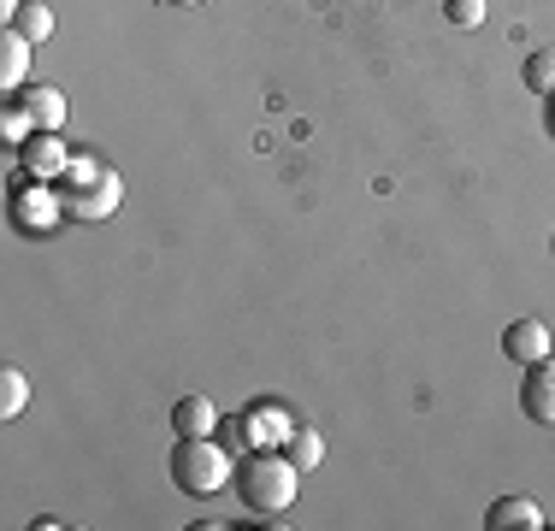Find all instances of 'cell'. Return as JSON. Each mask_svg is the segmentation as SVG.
Instances as JSON below:
<instances>
[{
  "instance_id": "cell-1",
  "label": "cell",
  "mask_w": 555,
  "mask_h": 531,
  "mask_svg": "<svg viewBox=\"0 0 555 531\" xmlns=\"http://www.w3.org/2000/svg\"><path fill=\"white\" fill-rule=\"evenodd\" d=\"M231 484H236V496H243L248 514L278 520V514H289V502H296V490H301V467L284 449H248V455L236 461Z\"/></svg>"
},
{
  "instance_id": "cell-2",
  "label": "cell",
  "mask_w": 555,
  "mask_h": 531,
  "mask_svg": "<svg viewBox=\"0 0 555 531\" xmlns=\"http://www.w3.org/2000/svg\"><path fill=\"white\" fill-rule=\"evenodd\" d=\"M231 472H236V455L219 437H178V449H171V478L190 496H214V490H224Z\"/></svg>"
},
{
  "instance_id": "cell-3",
  "label": "cell",
  "mask_w": 555,
  "mask_h": 531,
  "mask_svg": "<svg viewBox=\"0 0 555 531\" xmlns=\"http://www.w3.org/2000/svg\"><path fill=\"white\" fill-rule=\"evenodd\" d=\"M12 231L18 236H54L60 231V219H65V202H60V183H42V178H30V183H18L12 190Z\"/></svg>"
},
{
  "instance_id": "cell-4",
  "label": "cell",
  "mask_w": 555,
  "mask_h": 531,
  "mask_svg": "<svg viewBox=\"0 0 555 531\" xmlns=\"http://www.w3.org/2000/svg\"><path fill=\"white\" fill-rule=\"evenodd\" d=\"M60 202H65V219L95 224V219H107V212H118V202H125V183H118V171H101L95 183H77V190H60Z\"/></svg>"
},
{
  "instance_id": "cell-5",
  "label": "cell",
  "mask_w": 555,
  "mask_h": 531,
  "mask_svg": "<svg viewBox=\"0 0 555 531\" xmlns=\"http://www.w3.org/2000/svg\"><path fill=\"white\" fill-rule=\"evenodd\" d=\"M243 431L255 449H284L289 431H296V414H289L284 402H272V396H260V402L243 407Z\"/></svg>"
},
{
  "instance_id": "cell-6",
  "label": "cell",
  "mask_w": 555,
  "mask_h": 531,
  "mask_svg": "<svg viewBox=\"0 0 555 531\" xmlns=\"http://www.w3.org/2000/svg\"><path fill=\"white\" fill-rule=\"evenodd\" d=\"M520 407H526V419H532V425H555V354H544L538 366H526Z\"/></svg>"
},
{
  "instance_id": "cell-7",
  "label": "cell",
  "mask_w": 555,
  "mask_h": 531,
  "mask_svg": "<svg viewBox=\"0 0 555 531\" xmlns=\"http://www.w3.org/2000/svg\"><path fill=\"white\" fill-rule=\"evenodd\" d=\"M502 354H508V361H520V366H538L544 354H555L550 325H544V319H514V325L502 331Z\"/></svg>"
},
{
  "instance_id": "cell-8",
  "label": "cell",
  "mask_w": 555,
  "mask_h": 531,
  "mask_svg": "<svg viewBox=\"0 0 555 531\" xmlns=\"http://www.w3.org/2000/svg\"><path fill=\"white\" fill-rule=\"evenodd\" d=\"M18 154H24V171H30V178H42V183H60V171L72 166V148L60 142V130H36Z\"/></svg>"
},
{
  "instance_id": "cell-9",
  "label": "cell",
  "mask_w": 555,
  "mask_h": 531,
  "mask_svg": "<svg viewBox=\"0 0 555 531\" xmlns=\"http://www.w3.org/2000/svg\"><path fill=\"white\" fill-rule=\"evenodd\" d=\"M18 101H24V113L36 118V130H65V113H72L65 89H54V83H24Z\"/></svg>"
},
{
  "instance_id": "cell-10",
  "label": "cell",
  "mask_w": 555,
  "mask_h": 531,
  "mask_svg": "<svg viewBox=\"0 0 555 531\" xmlns=\"http://www.w3.org/2000/svg\"><path fill=\"white\" fill-rule=\"evenodd\" d=\"M485 526L491 531H544L550 520H544V508H538L532 496H502V502H491Z\"/></svg>"
},
{
  "instance_id": "cell-11",
  "label": "cell",
  "mask_w": 555,
  "mask_h": 531,
  "mask_svg": "<svg viewBox=\"0 0 555 531\" xmlns=\"http://www.w3.org/2000/svg\"><path fill=\"white\" fill-rule=\"evenodd\" d=\"M171 431L178 437H219V407L207 396H178L171 402Z\"/></svg>"
},
{
  "instance_id": "cell-12",
  "label": "cell",
  "mask_w": 555,
  "mask_h": 531,
  "mask_svg": "<svg viewBox=\"0 0 555 531\" xmlns=\"http://www.w3.org/2000/svg\"><path fill=\"white\" fill-rule=\"evenodd\" d=\"M24 77H30V42L7 24V30H0V95H18Z\"/></svg>"
},
{
  "instance_id": "cell-13",
  "label": "cell",
  "mask_w": 555,
  "mask_h": 531,
  "mask_svg": "<svg viewBox=\"0 0 555 531\" xmlns=\"http://www.w3.org/2000/svg\"><path fill=\"white\" fill-rule=\"evenodd\" d=\"M12 30H18L30 48H42L48 36H54V12H48L42 0H24V7H18V18H12Z\"/></svg>"
},
{
  "instance_id": "cell-14",
  "label": "cell",
  "mask_w": 555,
  "mask_h": 531,
  "mask_svg": "<svg viewBox=\"0 0 555 531\" xmlns=\"http://www.w3.org/2000/svg\"><path fill=\"white\" fill-rule=\"evenodd\" d=\"M30 137H36V118L24 113L18 95H7V106H0V142H7V148H24Z\"/></svg>"
},
{
  "instance_id": "cell-15",
  "label": "cell",
  "mask_w": 555,
  "mask_h": 531,
  "mask_svg": "<svg viewBox=\"0 0 555 531\" xmlns=\"http://www.w3.org/2000/svg\"><path fill=\"white\" fill-rule=\"evenodd\" d=\"M284 455L296 461L301 472H313V467L325 461V437L313 431V425H296V431H289V443H284Z\"/></svg>"
},
{
  "instance_id": "cell-16",
  "label": "cell",
  "mask_w": 555,
  "mask_h": 531,
  "mask_svg": "<svg viewBox=\"0 0 555 531\" xmlns=\"http://www.w3.org/2000/svg\"><path fill=\"white\" fill-rule=\"evenodd\" d=\"M526 89H532V95H555V48H532V53H526Z\"/></svg>"
},
{
  "instance_id": "cell-17",
  "label": "cell",
  "mask_w": 555,
  "mask_h": 531,
  "mask_svg": "<svg viewBox=\"0 0 555 531\" xmlns=\"http://www.w3.org/2000/svg\"><path fill=\"white\" fill-rule=\"evenodd\" d=\"M24 407H30V378L18 366H7L0 372V419H18Z\"/></svg>"
},
{
  "instance_id": "cell-18",
  "label": "cell",
  "mask_w": 555,
  "mask_h": 531,
  "mask_svg": "<svg viewBox=\"0 0 555 531\" xmlns=\"http://www.w3.org/2000/svg\"><path fill=\"white\" fill-rule=\"evenodd\" d=\"M443 18L455 24V30H479V24H485V0H443Z\"/></svg>"
},
{
  "instance_id": "cell-19",
  "label": "cell",
  "mask_w": 555,
  "mask_h": 531,
  "mask_svg": "<svg viewBox=\"0 0 555 531\" xmlns=\"http://www.w3.org/2000/svg\"><path fill=\"white\" fill-rule=\"evenodd\" d=\"M101 171H107V166H101V159H89V154L77 159V154H72V166L60 171V190H77V183H95Z\"/></svg>"
},
{
  "instance_id": "cell-20",
  "label": "cell",
  "mask_w": 555,
  "mask_h": 531,
  "mask_svg": "<svg viewBox=\"0 0 555 531\" xmlns=\"http://www.w3.org/2000/svg\"><path fill=\"white\" fill-rule=\"evenodd\" d=\"M166 7H202V0H166Z\"/></svg>"
},
{
  "instance_id": "cell-21",
  "label": "cell",
  "mask_w": 555,
  "mask_h": 531,
  "mask_svg": "<svg viewBox=\"0 0 555 531\" xmlns=\"http://www.w3.org/2000/svg\"><path fill=\"white\" fill-rule=\"evenodd\" d=\"M550 137H555V95H550Z\"/></svg>"
}]
</instances>
